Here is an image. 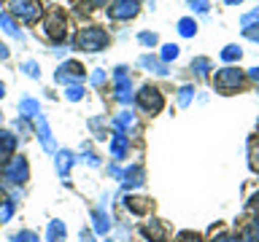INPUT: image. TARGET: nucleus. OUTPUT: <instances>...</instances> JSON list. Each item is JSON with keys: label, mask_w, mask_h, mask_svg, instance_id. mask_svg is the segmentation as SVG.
Listing matches in <instances>:
<instances>
[{"label": "nucleus", "mask_w": 259, "mask_h": 242, "mask_svg": "<svg viewBox=\"0 0 259 242\" xmlns=\"http://www.w3.org/2000/svg\"><path fill=\"white\" fill-rule=\"evenodd\" d=\"M76 46L81 51H103L108 46V32L103 27H84L76 35Z\"/></svg>", "instance_id": "f257e3e1"}, {"label": "nucleus", "mask_w": 259, "mask_h": 242, "mask_svg": "<svg viewBox=\"0 0 259 242\" xmlns=\"http://www.w3.org/2000/svg\"><path fill=\"white\" fill-rule=\"evenodd\" d=\"M8 8H11V14L22 22H38L40 14H44V6H40L38 0H11Z\"/></svg>", "instance_id": "f03ea898"}, {"label": "nucleus", "mask_w": 259, "mask_h": 242, "mask_svg": "<svg viewBox=\"0 0 259 242\" xmlns=\"http://www.w3.org/2000/svg\"><path fill=\"white\" fill-rule=\"evenodd\" d=\"M138 105H141V110H146V113H159L162 105H165V100H162L159 89L143 86L141 92H138Z\"/></svg>", "instance_id": "7ed1b4c3"}, {"label": "nucleus", "mask_w": 259, "mask_h": 242, "mask_svg": "<svg viewBox=\"0 0 259 242\" xmlns=\"http://www.w3.org/2000/svg\"><path fill=\"white\" fill-rule=\"evenodd\" d=\"M44 32H46L49 40H54V43L65 40V16L60 11H52V14H49V19L44 22Z\"/></svg>", "instance_id": "20e7f679"}, {"label": "nucleus", "mask_w": 259, "mask_h": 242, "mask_svg": "<svg viewBox=\"0 0 259 242\" xmlns=\"http://www.w3.org/2000/svg\"><path fill=\"white\" fill-rule=\"evenodd\" d=\"M3 175H6L11 183H24V180H27V175H30L27 159H24V156H14L8 164L3 167Z\"/></svg>", "instance_id": "39448f33"}, {"label": "nucleus", "mask_w": 259, "mask_h": 242, "mask_svg": "<svg viewBox=\"0 0 259 242\" xmlns=\"http://www.w3.org/2000/svg\"><path fill=\"white\" fill-rule=\"evenodd\" d=\"M240 81H243V76H240L238 68H224V70L216 73L213 84H216V89H222V92H232V89L240 86Z\"/></svg>", "instance_id": "423d86ee"}, {"label": "nucleus", "mask_w": 259, "mask_h": 242, "mask_svg": "<svg viewBox=\"0 0 259 242\" xmlns=\"http://www.w3.org/2000/svg\"><path fill=\"white\" fill-rule=\"evenodd\" d=\"M113 84H116V100L119 102L133 100V84H130V76H127L124 68H116V73H113Z\"/></svg>", "instance_id": "0eeeda50"}, {"label": "nucleus", "mask_w": 259, "mask_h": 242, "mask_svg": "<svg viewBox=\"0 0 259 242\" xmlns=\"http://www.w3.org/2000/svg\"><path fill=\"white\" fill-rule=\"evenodd\" d=\"M138 14V0H113V6L108 8L111 19H133Z\"/></svg>", "instance_id": "6e6552de"}, {"label": "nucleus", "mask_w": 259, "mask_h": 242, "mask_svg": "<svg viewBox=\"0 0 259 242\" xmlns=\"http://www.w3.org/2000/svg\"><path fill=\"white\" fill-rule=\"evenodd\" d=\"M84 68H81L78 62H65L60 70H57V81H60V84H70V81H78V78H84Z\"/></svg>", "instance_id": "1a4fd4ad"}, {"label": "nucleus", "mask_w": 259, "mask_h": 242, "mask_svg": "<svg viewBox=\"0 0 259 242\" xmlns=\"http://www.w3.org/2000/svg\"><path fill=\"white\" fill-rule=\"evenodd\" d=\"M68 237V229H65L62 221H49L46 226V242H65Z\"/></svg>", "instance_id": "9d476101"}, {"label": "nucleus", "mask_w": 259, "mask_h": 242, "mask_svg": "<svg viewBox=\"0 0 259 242\" xmlns=\"http://www.w3.org/2000/svg\"><path fill=\"white\" fill-rule=\"evenodd\" d=\"M127 135L124 132H113L111 137V153H113V159H124V153H127Z\"/></svg>", "instance_id": "9b49d317"}, {"label": "nucleus", "mask_w": 259, "mask_h": 242, "mask_svg": "<svg viewBox=\"0 0 259 242\" xmlns=\"http://www.w3.org/2000/svg\"><path fill=\"white\" fill-rule=\"evenodd\" d=\"M127 210H133L135 215H146L149 213V207H151V202L149 199H143V197H127Z\"/></svg>", "instance_id": "f8f14e48"}, {"label": "nucleus", "mask_w": 259, "mask_h": 242, "mask_svg": "<svg viewBox=\"0 0 259 242\" xmlns=\"http://www.w3.org/2000/svg\"><path fill=\"white\" fill-rule=\"evenodd\" d=\"M70 167H73V153L70 151H60V153H57V172L65 177L70 172Z\"/></svg>", "instance_id": "ddd939ff"}, {"label": "nucleus", "mask_w": 259, "mask_h": 242, "mask_svg": "<svg viewBox=\"0 0 259 242\" xmlns=\"http://www.w3.org/2000/svg\"><path fill=\"white\" fill-rule=\"evenodd\" d=\"M14 148H16V137L11 132H3V129H0V159L8 156Z\"/></svg>", "instance_id": "4468645a"}, {"label": "nucleus", "mask_w": 259, "mask_h": 242, "mask_svg": "<svg viewBox=\"0 0 259 242\" xmlns=\"http://www.w3.org/2000/svg\"><path fill=\"white\" fill-rule=\"evenodd\" d=\"M38 137H40V143H44V148H46V151H54V140H52V135H49L46 118H40V121H38Z\"/></svg>", "instance_id": "2eb2a0df"}, {"label": "nucleus", "mask_w": 259, "mask_h": 242, "mask_svg": "<svg viewBox=\"0 0 259 242\" xmlns=\"http://www.w3.org/2000/svg\"><path fill=\"white\" fill-rule=\"evenodd\" d=\"M146 234L151 237V242H165V226H162L159 221H151L149 226H146Z\"/></svg>", "instance_id": "dca6fc26"}, {"label": "nucleus", "mask_w": 259, "mask_h": 242, "mask_svg": "<svg viewBox=\"0 0 259 242\" xmlns=\"http://www.w3.org/2000/svg\"><path fill=\"white\" fill-rule=\"evenodd\" d=\"M92 221H95V231H100V234H105V231L111 229V221H108V215H105L103 210H95Z\"/></svg>", "instance_id": "f3484780"}, {"label": "nucleus", "mask_w": 259, "mask_h": 242, "mask_svg": "<svg viewBox=\"0 0 259 242\" xmlns=\"http://www.w3.org/2000/svg\"><path fill=\"white\" fill-rule=\"evenodd\" d=\"M0 27H3L11 38H22V30L16 27V22L11 19V16H6V14H0Z\"/></svg>", "instance_id": "a211bd4d"}, {"label": "nucleus", "mask_w": 259, "mask_h": 242, "mask_svg": "<svg viewBox=\"0 0 259 242\" xmlns=\"http://www.w3.org/2000/svg\"><path fill=\"white\" fill-rule=\"evenodd\" d=\"M138 62H141L143 68H149L151 73H157V76H165V73H167V70H165V65H162V62H157V59H151L149 54H146V56H141Z\"/></svg>", "instance_id": "6ab92c4d"}, {"label": "nucleus", "mask_w": 259, "mask_h": 242, "mask_svg": "<svg viewBox=\"0 0 259 242\" xmlns=\"http://www.w3.org/2000/svg\"><path fill=\"white\" fill-rule=\"evenodd\" d=\"M124 180H127V186H141V183H143V169H141V167L127 169V172H124Z\"/></svg>", "instance_id": "aec40b11"}, {"label": "nucleus", "mask_w": 259, "mask_h": 242, "mask_svg": "<svg viewBox=\"0 0 259 242\" xmlns=\"http://www.w3.org/2000/svg\"><path fill=\"white\" fill-rule=\"evenodd\" d=\"M19 108H22V113H24V116H38V102L35 100H32V97H24V100L19 102Z\"/></svg>", "instance_id": "412c9836"}, {"label": "nucleus", "mask_w": 259, "mask_h": 242, "mask_svg": "<svg viewBox=\"0 0 259 242\" xmlns=\"http://www.w3.org/2000/svg\"><path fill=\"white\" fill-rule=\"evenodd\" d=\"M178 32H181L184 38H192L194 32H197V24H194V19H181L178 22Z\"/></svg>", "instance_id": "4be33fe9"}, {"label": "nucleus", "mask_w": 259, "mask_h": 242, "mask_svg": "<svg viewBox=\"0 0 259 242\" xmlns=\"http://www.w3.org/2000/svg\"><path fill=\"white\" fill-rule=\"evenodd\" d=\"M222 59H224V62H235V59H240V48H238V46H227L224 51H222Z\"/></svg>", "instance_id": "5701e85b"}, {"label": "nucleus", "mask_w": 259, "mask_h": 242, "mask_svg": "<svg viewBox=\"0 0 259 242\" xmlns=\"http://www.w3.org/2000/svg\"><path fill=\"white\" fill-rule=\"evenodd\" d=\"M176 56H178V46L176 43L162 46V62H170V59H176Z\"/></svg>", "instance_id": "b1692460"}, {"label": "nucleus", "mask_w": 259, "mask_h": 242, "mask_svg": "<svg viewBox=\"0 0 259 242\" xmlns=\"http://www.w3.org/2000/svg\"><path fill=\"white\" fill-rule=\"evenodd\" d=\"M11 242H38V234L35 231H19L11 237Z\"/></svg>", "instance_id": "393cba45"}, {"label": "nucleus", "mask_w": 259, "mask_h": 242, "mask_svg": "<svg viewBox=\"0 0 259 242\" xmlns=\"http://www.w3.org/2000/svg\"><path fill=\"white\" fill-rule=\"evenodd\" d=\"M192 94H194L192 86H181V89H178V105H189Z\"/></svg>", "instance_id": "a878e982"}, {"label": "nucleus", "mask_w": 259, "mask_h": 242, "mask_svg": "<svg viewBox=\"0 0 259 242\" xmlns=\"http://www.w3.org/2000/svg\"><path fill=\"white\" fill-rule=\"evenodd\" d=\"M11 213H14V202H0V223L8 221Z\"/></svg>", "instance_id": "bb28decb"}, {"label": "nucleus", "mask_w": 259, "mask_h": 242, "mask_svg": "<svg viewBox=\"0 0 259 242\" xmlns=\"http://www.w3.org/2000/svg\"><path fill=\"white\" fill-rule=\"evenodd\" d=\"M192 68L197 70L200 76H205V73H208V68H210V59H205V56H200V59H194V62H192Z\"/></svg>", "instance_id": "cd10ccee"}, {"label": "nucleus", "mask_w": 259, "mask_h": 242, "mask_svg": "<svg viewBox=\"0 0 259 242\" xmlns=\"http://www.w3.org/2000/svg\"><path fill=\"white\" fill-rule=\"evenodd\" d=\"M138 40H141L143 46H157V35H154V32H141Z\"/></svg>", "instance_id": "c85d7f7f"}, {"label": "nucleus", "mask_w": 259, "mask_h": 242, "mask_svg": "<svg viewBox=\"0 0 259 242\" xmlns=\"http://www.w3.org/2000/svg\"><path fill=\"white\" fill-rule=\"evenodd\" d=\"M65 94H68V100H81V97H84V89L81 86H68Z\"/></svg>", "instance_id": "c756f323"}, {"label": "nucleus", "mask_w": 259, "mask_h": 242, "mask_svg": "<svg viewBox=\"0 0 259 242\" xmlns=\"http://www.w3.org/2000/svg\"><path fill=\"white\" fill-rule=\"evenodd\" d=\"M24 73H27L30 78H38V65L35 62H24Z\"/></svg>", "instance_id": "7c9ffc66"}, {"label": "nucleus", "mask_w": 259, "mask_h": 242, "mask_svg": "<svg viewBox=\"0 0 259 242\" xmlns=\"http://www.w3.org/2000/svg\"><path fill=\"white\" fill-rule=\"evenodd\" d=\"M256 19H259V11H251V14H246V16H243V22H240V24H243V30H246L251 22H256Z\"/></svg>", "instance_id": "2f4dec72"}, {"label": "nucleus", "mask_w": 259, "mask_h": 242, "mask_svg": "<svg viewBox=\"0 0 259 242\" xmlns=\"http://www.w3.org/2000/svg\"><path fill=\"white\" fill-rule=\"evenodd\" d=\"M178 242H200L197 234H192V231H184L181 237H178Z\"/></svg>", "instance_id": "473e14b6"}, {"label": "nucleus", "mask_w": 259, "mask_h": 242, "mask_svg": "<svg viewBox=\"0 0 259 242\" xmlns=\"http://www.w3.org/2000/svg\"><path fill=\"white\" fill-rule=\"evenodd\" d=\"M103 81H105V73H103V70H97V73H92V84H95V86H100Z\"/></svg>", "instance_id": "72a5a7b5"}, {"label": "nucleus", "mask_w": 259, "mask_h": 242, "mask_svg": "<svg viewBox=\"0 0 259 242\" xmlns=\"http://www.w3.org/2000/svg\"><path fill=\"white\" fill-rule=\"evenodd\" d=\"M189 6H192V8H197V11H208V3H205V0H192Z\"/></svg>", "instance_id": "f704fd0d"}, {"label": "nucleus", "mask_w": 259, "mask_h": 242, "mask_svg": "<svg viewBox=\"0 0 259 242\" xmlns=\"http://www.w3.org/2000/svg\"><path fill=\"white\" fill-rule=\"evenodd\" d=\"M213 242H238V239H235V237H230V234H222V237H216Z\"/></svg>", "instance_id": "c9c22d12"}, {"label": "nucleus", "mask_w": 259, "mask_h": 242, "mask_svg": "<svg viewBox=\"0 0 259 242\" xmlns=\"http://www.w3.org/2000/svg\"><path fill=\"white\" fill-rule=\"evenodd\" d=\"M243 32H246L251 40H259V30H243Z\"/></svg>", "instance_id": "e433bc0d"}, {"label": "nucleus", "mask_w": 259, "mask_h": 242, "mask_svg": "<svg viewBox=\"0 0 259 242\" xmlns=\"http://www.w3.org/2000/svg\"><path fill=\"white\" fill-rule=\"evenodd\" d=\"M3 59H8V46L0 43V62H3Z\"/></svg>", "instance_id": "4c0bfd02"}, {"label": "nucleus", "mask_w": 259, "mask_h": 242, "mask_svg": "<svg viewBox=\"0 0 259 242\" xmlns=\"http://www.w3.org/2000/svg\"><path fill=\"white\" fill-rule=\"evenodd\" d=\"M81 239H84V242H92V231H84V234H81Z\"/></svg>", "instance_id": "58836bf2"}, {"label": "nucleus", "mask_w": 259, "mask_h": 242, "mask_svg": "<svg viewBox=\"0 0 259 242\" xmlns=\"http://www.w3.org/2000/svg\"><path fill=\"white\" fill-rule=\"evenodd\" d=\"M251 207H254V210H259V194L254 197V202H251Z\"/></svg>", "instance_id": "ea45409f"}, {"label": "nucleus", "mask_w": 259, "mask_h": 242, "mask_svg": "<svg viewBox=\"0 0 259 242\" xmlns=\"http://www.w3.org/2000/svg\"><path fill=\"white\" fill-rule=\"evenodd\" d=\"M92 3H95V6H103V3H108V0H92Z\"/></svg>", "instance_id": "a19ab883"}, {"label": "nucleus", "mask_w": 259, "mask_h": 242, "mask_svg": "<svg viewBox=\"0 0 259 242\" xmlns=\"http://www.w3.org/2000/svg\"><path fill=\"white\" fill-rule=\"evenodd\" d=\"M3 94H6V86H3V84H0V97H3Z\"/></svg>", "instance_id": "79ce46f5"}, {"label": "nucleus", "mask_w": 259, "mask_h": 242, "mask_svg": "<svg viewBox=\"0 0 259 242\" xmlns=\"http://www.w3.org/2000/svg\"><path fill=\"white\" fill-rule=\"evenodd\" d=\"M227 3H240V0H227Z\"/></svg>", "instance_id": "37998d69"}, {"label": "nucleus", "mask_w": 259, "mask_h": 242, "mask_svg": "<svg viewBox=\"0 0 259 242\" xmlns=\"http://www.w3.org/2000/svg\"><path fill=\"white\" fill-rule=\"evenodd\" d=\"M105 242H111V239H105Z\"/></svg>", "instance_id": "c03bdc74"}, {"label": "nucleus", "mask_w": 259, "mask_h": 242, "mask_svg": "<svg viewBox=\"0 0 259 242\" xmlns=\"http://www.w3.org/2000/svg\"><path fill=\"white\" fill-rule=\"evenodd\" d=\"M0 202H3V199H0Z\"/></svg>", "instance_id": "a18cd8bd"}]
</instances>
